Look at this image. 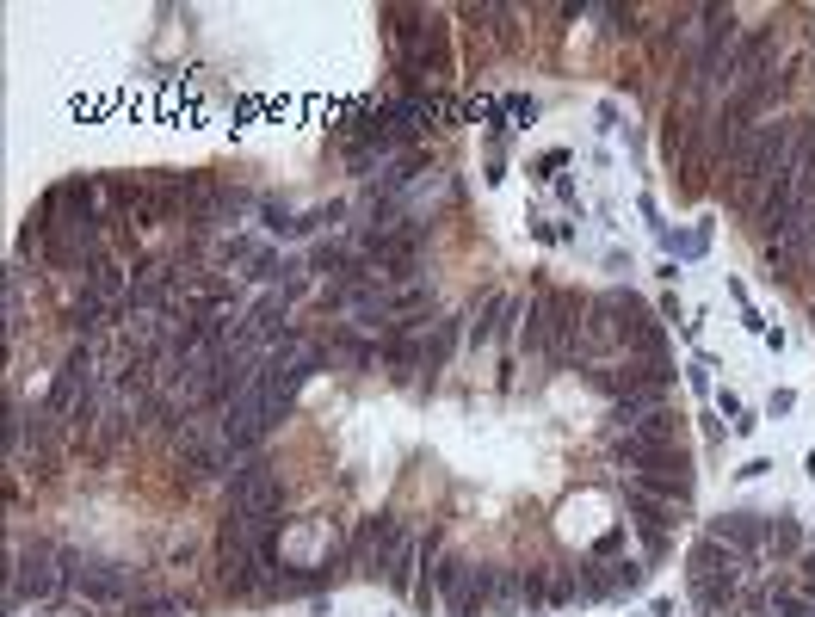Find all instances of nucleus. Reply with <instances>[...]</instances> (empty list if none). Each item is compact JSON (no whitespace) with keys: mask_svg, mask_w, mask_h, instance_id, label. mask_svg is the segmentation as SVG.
<instances>
[{"mask_svg":"<svg viewBox=\"0 0 815 617\" xmlns=\"http://www.w3.org/2000/svg\"><path fill=\"white\" fill-rule=\"evenodd\" d=\"M624 513H630L636 537H643V556H649V562H661V556L673 550V531H680V519H686V506H667V500L643 494V488H636V482H624Z\"/></svg>","mask_w":815,"mask_h":617,"instance_id":"obj_8","label":"nucleus"},{"mask_svg":"<svg viewBox=\"0 0 815 617\" xmlns=\"http://www.w3.org/2000/svg\"><path fill=\"white\" fill-rule=\"evenodd\" d=\"M704 537H717V543H729L735 556H760L766 543H772V513H754V506H735V513H723V519H711L704 525Z\"/></svg>","mask_w":815,"mask_h":617,"instance_id":"obj_9","label":"nucleus"},{"mask_svg":"<svg viewBox=\"0 0 815 617\" xmlns=\"http://www.w3.org/2000/svg\"><path fill=\"white\" fill-rule=\"evenodd\" d=\"M643 580H649V562H612V599L643 593Z\"/></svg>","mask_w":815,"mask_h":617,"instance_id":"obj_16","label":"nucleus"},{"mask_svg":"<svg viewBox=\"0 0 815 617\" xmlns=\"http://www.w3.org/2000/svg\"><path fill=\"white\" fill-rule=\"evenodd\" d=\"M352 260H359V247H352V241H315V247H309V272H322L328 284H334Z\"/></svg>","mask_w":815,"mask_h":617,"instance_id":"obj_13","label":"nucleus"},{"mask_svg":"<svg viewBox=\"0 0 815 617\" xmlns=\"http://www.w3.org/2000/svg\"><path fill=\"white\" fill-rule=\"evenodd\" d=\"M766 550H778V556H803V550H809L797 513H772V543H766Z\"/></svg>","mask_w":815,"mask_h":617,"instance_id":"obj_14","label":"nucleus"},{"mask_svg":"<svg viewBox=\"0 0 815 617\" xmlns=\"http://www.w3.org/2000/svg\"><path fill=\"white\" fill-rule=\"evenodd\" d=\"M587 321V297L575 290H538V297L525 303V321H519V346L531 358H544V371H569V346Z\"/></svg>","mask_w":815,"mask_h":617,"instance_id":"obj_1","label":"nucleus"},{"mask_svg":"<svg viewBox=\"0 0 815 617\" xmlns=\"http://www.w3.org/2000/svg\"><path fill=\"white\" fill-rule=\"evenodd\" d=\"M748 556H735L729 543L717 537H698L692 543V556H686V580H692V605L698 611H729L741 605V593H748Z\"/></svg>","mask_w":815,"mask_h":617,"instance_id":"obj_2","label":"nucleus"},{"mask_svg":"<svg viewBox=\"0 0 815 617\" xmlns=\"http://www.w3.org/2000/svg\"><path fill=\"white\" fill-rule=\"evenodd\" d=\"M624 482H636L643 494H655V500H667V506H692L698 469H692V451H686V445H655Z\"/></svg>","mask_w":815,"mask_h":617,"instance_id":"obj_4","label":"nucleus"},{"mask_svg":"<svg viewBox=\"0 0 815 617\" xmlns=\"http://www.w3.org/2000/svg\"><path fill=\"white\" fill-rule=\"evenodd\" d=\"M124 611H130V617H192L180 599H167V593H136Z\"/></svg>","mask_w":815,"mask_h":617,"instance_id":"obj_15","label":"nucleus"},{"mask_svg":"<svg viewBox=\"0 0 815 617\" xmlns=\"http://www.w3.org/2000/svg\"><path fill=\"white\" fill-rule=\"evenodd\" d=\"M408 550H414L408 525H402L396 513H377V519L359 525V537H352V568H359L365 580H383V587H389V574L402 568Z\"/></svg>","mask_w":815,"mask_h":617,"instance_id":"obj_3","label":"nucleus"},{"mask_svg":"<svg viewBox=\"0 0 815 617\" xmlns=\"http://www.w3.org/2000/svg\"><path fill=\"white\" fill-rule=\"evenodd\" d=\"M217 260H223V266H254V260H260V241H254V235H229V241L217 247Z\"/></svg>","mask_w":815,"mask_h":617,"instance_id":"obj_17","label":"nucleus"},{"mask_svg":"<svg viewBox=\"0 0 815 617\" xmlns=\"http://www.w3.org/2000/svg\"><path fill=\"white\" fill-rule=\"evenodd\" d=\"M494 580H501V562H470L464 587L445 599V617H488V605H494Z\"/></svg>","mask_w":815,"mask_h":617,"instance_id":"obj_10","label":"nucleus"},{"mask_svg":"<svg viewBox=\"0 0 815 617\" xmlns=\"http://www.w3.org/2000/svg\"><path fill=\"white\" fill-rule=\"evenodd\" d=\"M649 611H655V617H680V605H673V599H655Z\"/></svg>","mask_w":815,"mask_h":617,"instance_id":"obj_21","label":"nucleus"},{"mask_svg":"<svg viewBox=\"0 0 815 617\" xmlns=\"http://www.w3.org/2000/svg\"><path fill=\"white\" fill-rule=\"evenodd\" d=\"M797 568H803V593L815 599V550H803V556H797Z\"/></svg>","mask_w":815,"mask_h":617,"instance_id":"obj_19","label":"nucleus"},{"mask_svg":"<svg viewBox=\"0 0 815 617\" xmlns=\"http://www.w3.org/2000/svg\"><path fill=\"white\" fill-rule=\"evenodd\" d=\"M68 593V568H62V550L50 543H31V550H13V587H7V605H25V599H62Z\"/></svg>","mask_w":815,"mask_h":617,"instance_id":"obj_5","label":"nucleus"},{"mask_svg":"<svg viewBox=\"0 0 815 617\" xmlns=\"http://www.w3.org/2000/svg\"><path fill=\"white\" fill-rule=\"evenodd\" d=\"M766 469H772V463H766V457H754V463H741V469H735V482H760Z\"/></svg>","mask_w":815,"mask_h":617,"instance_id":"obj_18","label":"nucleus"},{"mask_svg":"<svg viewBox=\"0 0 815 617\" xmlns=\"http://www.w3.org/2000/svg\"><path fill=\"white\" fill-rule=\"evenodd\" d=\"M62 568H68V593H81V599H93V605H130V599H136V580H130L124 562L62 550Z\"/></svg>","mask_w":815,"mask_h":617,"instance_id":"obj_6","label":"nucleus"},{"mask_svg":"<svg viewBox=\"0 0 815 617\" xmlns=\"http://www.w3.org/2000/svg\"><path fill=\"white\" fill-rule=\"evenodd\" d=\"M562 161H569V155H562V149H550V155H544V161H538V167H531V173H538V179H544V173H556V167H562Z\"/></svg>","mask_w":815,"mask_h":617,"instance_id":"obj_20","label":"nucleus"},{"mask_svg":"<svg viewBox=\"0 0 815 617\" xmlns=\"http://www.w3.org/2000/svg\"><path fill=\"white\" fill-rule=\"evenodd\" d=\"M451 352H457V315H433V328H427V358H420V377H414L420 395H433L439 371L451 365Z\"/></svg>","mask_w":815,"mask_h":617,"instance_id":"obj_12","label":"nucleus"},{"mask_svg":"<svg viewBox=\"0 0 815 617\" xmlns=\"http://www.w3.org/2000/svg\"><path fill=\"white\" fill-rule=\"evenodd\" d=\"M223 494H229L235 513H285V476L266 457H235Z\"/></svg>","mask_w":815,"mask_h":617,"instance_id":"obj_7","label":"nucleus"},{"mask_svg":"<svg viewBox=\"0 0 815 617\" xmlns=\"http://www.w3.org/2000/svg\"><path fill=\"white\" fill-rule=\"evenodd\" d=\"M519 315H525V303H519V297H488V303L476 309V321H470V346L513 340V334H519Z\"/></svg>","mask_w":815,"mask_h":617,"instance_id":"obj_11","label":"nucleus"}]
</instances>
